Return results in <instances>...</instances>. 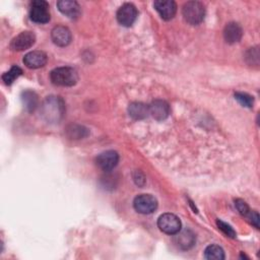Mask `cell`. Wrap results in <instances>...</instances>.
I'll use <instances>...</instances> for the list:
<instances>
[{"mask_svg":"<svg viewBox=\"0 0 260 260\" xmlns=\"http://www.w3.org/2000/svg\"><path fill=\"white\" fill-rule=\"evenodd\" d=\"M65 104L60 96H48L41 106V115L49 123H58L64 116Z\"/></svg>","mask_w":260,"mask_h":260,"instance_id":"cell-1","label":"cell"},{"mask_svg":"<svg viewBox=\"0 0 260 260\" xmlns=\"http://www.w3.org/2000/svg\"><path fill=\"white\" fill-rule=\"evenodd\" d=\"M50 79L55 85L73 86L78 81V74L72 67H57L51 71Z\"/></svg>","mask_w":260,"mask_h":260,"instance_id":"cell-2","label":"cell"},{"mask_svg":"<svg viewBox=\"0 0 260 260\" xmlns=\"http://www.w3.org/2000/svg\"><path fill=\"white\" fill-rule=\"evenodd\" d=\"M182 14L188 23L197 25L204 19L205 8L201 2L188 1L182 8Z\"/></svg>","mask_w":260,"mask_h":260,"instance_id":"cell-3","label":"cell"},{"mask_svg":"<svg viewBox=\"0 0 260 260\" xmlns=\"http://www.w3.org/2000/svg\"><path fill=\"white\" fill-rule=\"evenodd\" d=\"M30 19L38 23H46L50 20L49 4L44 0H35L30 3Z\"/></svg>","mask_w":260,"mask_h":260,"instance_id":"cell-4","label":"cell"},{"mask_svg":"<svg viewBox=\"0 0 260 260\" xmlns=\"http://www.w3.org/2000/svg\"><path fill=\"white\" fill-rule=\"evenodd\" d=\"M157 226L165 234L175 235L181 230V220L173 213H164L157 219Z\"/></svg>","mask_w":260,"mask_h":260,"instance_id":"cell-5","label":"cell"},{"mask_svg":"<svg viewBox=\"0 0 260 260\" xmlns=\"http://www.w3.org/2000/svg\"><path fill=\"white\" fill-rule=\"evenodd\" d=\"M134 209L141 214L152 213L157 207V200L150 194H140L133 201Z\"/></svg>","mask_w":260,"mask_h":260,"instance_id":"cell-6","label":"cell"},{"mask_svg":"<svg viewBox=\"0 0 260 260\" xmlns=\"http://www.w3.org/2000/svg\"><path fill=\"white\" fill-rule=\"evenodd\" d=\"M137 9L131 3L123 4L117 11V20L123 26H130L134 23L137 17Z\"/></svg>","mask_w":260,"mask_h":260,"instance_id":"cell-7","label":"cell"},{"mask_svg":"<svg viewBox=\"0 0 260 260\" xmlns=\"http://www.w3.org/2000/svg\"><path fill=\"white\" fill-rule=\"evenodd\" d=\"M36 42V36L32 31L24 30L14 37L10 42V49L13 51H24L30 48Z\"/></svg>","mask_w":260,"mask_h":260,"instance_id":"cell-8","label":"cell"},{"mask_svg":"<svg viewBox=\"0 0 260 260\" xmlns=\"http://www.w3.org/2000/svg\"><path fill=\"white\" fill-rule=\"evenodd\" d=\"M96 165L98 167L105 171V172H110L113 169L116 168L119 161V154L115 150H107L102 153H100L96 156Z\"/></svg>","mask_w":260,"mask_h":260,"instance_id":"cell-9","label":"cell"},{"mask_svg":"<svg viewBox=\"0 0 260 260\" xmlns=\"http://www.w3.org/2000/svg\"><path fill=\"white\" fill-rule=\"evenodd\" d=\"M153 6L160 17L165 20L172 19L177 12V4L172 0H157L154 1Z\"/></svg>","mask_w":260,"mask_h":260,"instance_id":"cell-10","label":"cell"},{"mask_svg":"<svg viewBox=\"0 0 260 260\" xmlns=\"http://www.w3.org/2000/svg\"><path fill=\"white\" fill-rule=\"evenodd\" d=\"M51 39L55 45L59 47H65L70 44L72 35L68 27L64 25H56L51 31Z\"/></svg>","mask_w":260,"mask_h":260,"instance_id":"cell-11","label":"cell"},{"mask_svg":"<svg viewBox=\"0 0 260 260\" xmlns=\"http://www.w3.org/2000/svg\"><path fill=\"white\" fill-rule=\"evenodd\" d=\"M48 57L43 51H31L24 55L23 63L29 69H38L46 65Z\"/></svg>","mask_w":260,"mask_h":260,"instance_id":"cell-12","label":"cell"},{"mask_svg":"<svg viewBox=\"0 0 260 260\" xmlns=\"http://www.w3.org/2000/svg\"><path fill=\"white\" fill-rule=\"evenodd\" d=\"M175 235H176L175 239H174L175 243L182 250L191 249L196 242V237H195L194 233L190 230H183V231L180 230Z\"/></svg>","mask_w":260,"mask_h":260,"instance_id":"cell-13","label":"cell"},{"mask_svg":"<svg viewBox=\"0 0 260 260\" xmlns=\"http://www.w3.org/2000/svg\"><path fill=\"white\" fill-rule=\"evenodd\" d=\"M149 114L157 120L162 121L168 118L170 114V106L166 101L155 100L149 105Z\"/></svg>","mask_w":260,"mask_h":260,"instance_id":"cell-14","label":"cell"},{"mask_svg":"<svg viewBox=\"0 0 260 260\" xmlns=\"http://www.w3.org/2000/svg\"><path fill=\"white\" fill-rule=\"evenodd\" d=\"M57 7L61 13L71 19H75L80 14V6L76 1L60 0L57 2Z\"/></svg>","mask_w":260,"mask_h":260,"instance_id":"cell-15","label":"cell"},{"mask_svg":"<svg viewBox=\"0 0 260 260\" xmlns=\"http://www.w3.org/2000/svg\"><path fill=\"white\" fill-rule=\"evenodd\" d=\"M243 36L242 27L237 22H229L223 29V38L226 43L235 44L241 40Z\"/></svg>","mask_w":260,"mask_h":260,"instance_id":"cell-16","label":"cell"},{"mask_svg":"<svg viewBox=\"0 0 260 260\" xmlns=\"http://www.w3.org/2000/svg\"><path fill=\"white\" fill-rule=\"evenodd\" d=\"M128 113L133 119L141 120L149 114V106L140 102H133L128 107Z\"/></svg>","mask_w":260,"mask_h":260,"instance_id":"cell-17","label":"cell"},{"mask_svg":"<svg viewBox=\"0 0 260 260\" xmlns=\"http://www.w3.org/2000/svg\"><path fill=\"white\" fill-rule=\"evenodd\" d=\"M21 102L27 112H34L38 107L39 99L35 91L26 89L21 92Z\"/></svg>","mask_w":260,"mask_h":260,"instance_id":"cell-18","label":"cell"},{"mask_svg":"<svg viewBox=\"0 0 260 260\" xmlns=\"http://www.w3.org/2000/svg\"><path fill=\"white\" fill-rule=\"evenodd\" d=\"M204 257L209 260H223L225 256L221 247L217 245H209L204 250Z\"/></svg>","mask_w":260,"mask_h":260,"instance_id":"cell-19","label":"cell"},{"mask_svg":"<svg viewBox=\"0 0 260 260\" xmlns=\"http://www.w3.org/2000/svg\"><path fill=\"white\" fill-rule=\"evenodd\" d=\"M67 134L70 138L80 139L88 135V131L85 127L80 125H70L67 128Z\"/></svg>","mask_w":260,"mask_h":260,"instance_id":"cell-20","label":"cell"},{"mask_svg":"<svg viewBox=\"0 0 260 260\" xmlns=\"http://www.w3.org/2000/svg\"><path fill=\"white\" fill-rule=\"evenodd\" d=\"M22 74V70L20 67L18 66H12L10 68V70H8L7 72H5L2 75V80L4 81V83L6 85H10L13 83V81L18 78L20 75Z\"/></svg>","mask_w":260,"mask_h":260,"instance_id":"cell-21","label":"cell"},{"mask_svg":"<svg viewBox=\"0 0 260 260\" xmlns=\"http://www.w3.org/2000/svg\"><path fill=\"white\" fill-rule=\"evenodd\" d=\"M235 99L243 106L247 108H252L254 105V99L252 95L245 92H236Z\"/></svg>","mask_w":260,"mask_h":260,"instance_id":"cell-22","label":"cell"},{"mask_svg":"<svg viewBox=\"0 0 260 260\" xmlns=\"http://www.w3.org/2000/svg\"><path fill=\"white\" fill-rule=\"evenodd\" d=\"M216 224H217L218 229H219L224 235H226V236L230 237V238H236L237 234H236V232L234 231V229H233L230 224H228L226 222H223L222 220H219V219L216 220Z\"/></svg>","mask_w":260,"mask_h":260,"instance_id":"cell-23","label":"cell"},{"mask_svg":"<svg viewBox=\"0 0 260 260\" xmlns=\"http://www.w3.org/2000/svg\"><path fill=\"white\" fill-rule=\"evenodd\" d=\"M235 206L238 209V211L243 215L246 216L248 214V212L250 211V208L248 206V204L243 200V199H236L235 200Z\"/></svg>","mask_w":260,"mask_h":260,"instance_id":"cell-24","label":"cell"},{"mask_svg":"<svg viewBox=\"0 0 260 260\" xmlns=\"http://www.w3.org/2000/svg\"><path fill=\"white\" fill-rule=\"evenodd\" d=\"M246 216H247V218L249 219V221H250L256 229H259L260 217H259V214H258L257 211H255V210H250Z\"/></svg>","mask_w":260,"mask_h":260,"instance_id":"cell-25","label":"cell"},{"mask_svg":"<svg viewBox=\"0 0 260 260\" xmlns=\"http://www.w3.org/2000/svg\"><path fill=\"white\" fill-rule=\"evenodd\" d=\"M135 174L137 175V177H136L135 175L133 176L135 183H136L138 186H143V185H144V183H145V179H144L143 174H141L139 171H136V172H135Z\"/></svg>","mask_w":260,"mask_h":260,"instance_id":"cell-26","label":"cell"}]
</instances>
